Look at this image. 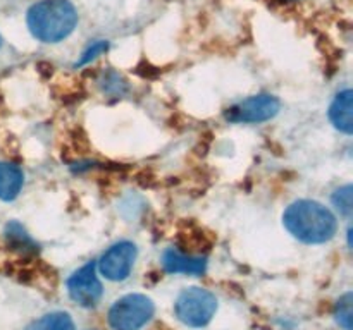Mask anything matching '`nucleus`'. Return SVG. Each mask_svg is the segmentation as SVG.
Returning a JSON list of instances; mask_svg holds the SVG:
<instances>
[{
    "instance_id": "14",
    "label": "nucleus",
    "mask_w": 353,
    "mask_h": 330,
    "mask_svg": "<svg viewBox=\"0 0 353 330\" xmlns=\"http://www.w3.org/2000/svg\"><path fill=\"white\" fill-rule=\"evenodd\" d=\"M107 48H109V43H107V41H97V43H93L92 47L88 48V50H85V54L81 55V58L76 62V65L90 64V62L95 60L99 55H102L103 52H107Z\"/></svg>"
},
{
    "instance_id": "15",
    "label": "nucleus",
    "mask_w": 353,
    "mask_h": 330,
    "mask_svg": "<svg viewBox=\"0 0 353 330\" xmlns=\"http://www.w3.org/2000/svg\"><path fill=\"white\" fill-rule=\"evenodd\" d=\"M0 47H2V38H0Z\"/></svg>"
},
{
    "instance_id": "1",
    "label": "nucleus",
    "mask_w": 353,
    "mask_h": 330,
    "mask_svg": "<svg viewBox=\"0 0 353 330\" xmlns=\"http://www.w3.org/2000/svg\"><path fill=\"white\" fill-rule=\"evenodd\" d=\"M283 223L293 237L305 244H323L333 239L338 222L330 208L314 199H299L286 208Z\"/></svg>"
},
{
    "instance_id": "13",
    "label": "nucleus",
    "mask_w": 353,
    "mask_h": 330,
    "mask_svg": "<svg viewBox=\"0 0 353 330\" xmlns=\"http://www.w3.org/2000/svg\"><path fill=\"white\" fill-rule=\"evenodd\" d=\"M333 205L340 210L341 215L348 217L353 212V188L350 184L336 189L333 195Z\"/></svg>"
},
{
    "instance_id": "7",
    "label": "nucleus",
    "mask_w": 353,
    "mask_h": 330,
    "mask_svg": "<svg viewBox=\"0 0 353 330\" xmlns=\"http://www.w3.org/2000/svg\"><path fill=\"white\" fill-rule=\"evenodd\" d=\"M137 246L130 241H121L110 246L102 254L99 261L100 274L105 278L114 282H119L128 278V275L133 270L134 260H137Z\"/></svg>"
},
{
    "instance_id": "2",
    "label": "nucleus",
    "mask_w": 353,
    "mask_h": 330,
    "mask_svg": "<svg viewBox=\"0 0 353 330\" xmlns=\"http://www.w3.org/2000/svg\"><path fill=\"white\" fill-rule=\"evenodd\" d=\"M78 12L69 0H41L28 10V28L37 40L57 43L74 31Z\"/></svg>"
},
{
    "instance_id": "5",
    "label": "nucleus",
    "mask_w": 353,
    "mask_h": 330,
    "mask_svg": "<svg viewBox=\"0 0 353 330\" xmlns=\"http://www.w3.org/2000/svg\"><path fill=\"white\" fill-rule=\"evenodd\" d=\"M281 109V103L272 95H255L226 110V120L233 124H255L272 119Z\"/></svg>"
},
{
    "instance_id": "10",
    "label": "nucleus",
    "mask_w": 353,
    "mask_h": 330,
    "mask_svg": "<svg viewBox=\"0 0 353 330\" xmlns=\"http://www.w3.org/2000/svg\"><path fill=\"white\" fill-rule=\"evenodd\" d=\"M24 174L17 165L0 162V199L12 201L23 189Z\"/></svg>"
},
{
    "instance_id": "6",
    "label": "nucleus",
    "mask_w": 353,
    "mask_h": 330,
    "mask_svg": "<svg viewBox=\"0 0 353 330\" xmlns=\"http://www.w3.org/2000/svg\"><path fill=\"white\" fill-rule=\"evenodd\" d=\"M68 292L72 301L85 308H92L102 298V282L97 275V263H86L69 277Z\"/></svg>"
},
{
    "instance_id": "4",
    "label": "nucleus",
    "mask_w": 353,
    "mask_h": 330,
    "mask_svg": "<svg viewBox=\"0 0 353 330\" xmlns=\"http://www.w3.org/2000/svg\"><path fill=\"white\" fill-rule=\"evenodd\" d=\"M154 311V301L148 296L128 294L110 306L109 325L112 330H140L150 322Z\"/></svg>"
},
{
    "instance_id": "12",
    "label": "nucleus",
    "mask_w": 353,
    "mask_h": 330,
    "mask_svg": "<svg viewBox=\"0 0 353 330\" xmlns=\"http://www.w3.org/2000/svg\"><path fill=\"white\" fill-rule=\"evenodd\" d=\"M334 318L336 322L343 327L345 330H352L353 322V294L347 292L338 299L336 306H334Z\"/></svg>"
},
{
    "instance_id": "9",
    "label": "nucleus",
    "mask_w": 353,
    "mask_h": 330,
    "mask_svg": "<svg viewBox=\"0 0 353 330\" xmlns=\"http://www.w3.org/2000/svg\"><path fill=\"white\" fill-rule=\"evenodd\" d=\"M330 119L338 131L345 134L353 133V91L345 89L338 93L330 107Z\"/></svg>"
},
{
    "instance_id": "3",
    "label": "nucleus",
    "mask_w": 353,
    "mask_h": 330,
    "mask_svg": "<svg viewBox=\"0 0 353 330\" xmlns=\"http://www.w3.org/2000/svg\"><path fill=\"white\" fill-rule=\"evenodd\" d=\"M174 311L179 322L193 329H200V327H205L216 315L217 299L207 289H185L176 299Z\"/></svg>"
},
{
    "instance_id": "8",
    "label": "nucleus",
    "mask_w": 353,
    "mask_h": 330,
    "mask_svg": "<svg viewBox=\"0 0 353 330\" xmlns=\"http://www.w3.org/2000/svg\"><path fill=\"white\" fill-rule=\"evenodd\" d=\"M162 267L168 274L200 275L207 270V260L202 256L185 254L176 248H169L162 254Z\"/></svg>"
},
{
    "instance_id": "11",
    "label": "nucleus",
    "mask_w": 353,
    "mask_h": 330,
    "mask_svg": "<svg viewBox=\"0 0 353 330\" xmlns=\"http://www.w3.org/2000/svg\"><path fill=\"white\" fill-rule=\"evenodd\" d=\"M26 330H76V325L71 315L64 311H55L34 320Z\"/></svg>"
}]
</instances>
